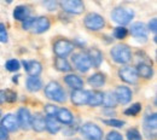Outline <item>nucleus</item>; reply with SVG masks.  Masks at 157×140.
<instances>
[{"label":"nucleus","instance_id":"nucleus-1","mask_svg":"<svg viewBox=\"0 0 157 140\" xmlns=\"http://www.w3.org/2000/svg\"><path fill=\"white\" fill-rule=\"evenodd\" d=\"M50 21L47 17H38V18H28L23 22V29L29 30L34 34H42L50 29Z\"/></svg>","mask_w":157,"mask_h":140},{"label":"nucleus","instance_id":"nucleus-2","mask_svg":"<svg viewBox=\"0 0 157 140\" xmlns=\"http://www.w3.org/2000/svg\"><path fill=\"white\" fill-rule=\"evenodd\" d=\"M45 96L48 99L57 101V103H64L67 100L65 92L62 88V86L56 81H51L45 86Z\"/></svg>","mask_w":157,"mask_h":140},{"label":"nucleus","instance_id":"nucleus-3","mask_svg":"<svg viewBox=\"0 0 157 140\" xmlns=\"http://www.w3.org/2000/svg\"><path fill=\"white\" fill-rule=\"evenodd\" d=\"M110 55H111L113 59L115 60L116 63H118V64H127V63H129L131 59H132L131 48L127 45H122V44L115 45L111 48Z\"/></svg>","mask_w":157,"mask_h":140},{"label":"nucleus","instance_id":"nucleus-4","mask_svg":"<svg viewBox=\"0 0 157 140\" xmlns=\"http://www.w3.org/2000/svg\"><path fill=\"white\" fill-rule=\"evenodd\" d=\"M111 18L114 22H116L121 27L129 24L132 20L134 18V11L131 9H124V7H117L111 13Z\"/></svg>","mask_w":157,"mask_h":140},{"label":"nucleus","instance_id":"nucleus-5","mask_svg":"<svg viewBox=\"0 0 157 140\" xmlns=\"http://www.w3.org/2000/svg\"><path fill=\"white\" fill-rule=\"evenodd\" d=\"M83 23H85V27H86L88 30L97 32V30H100V29L104 28V25H105V20H104L103 16H100L98 13L91 12V13H88V15L85 17Z\"/></svg>","mask_w":157,"mask_h":140},{"label":"nucleus","instance_id":"nucleus-6","mask_svg":"<svg viewBox=\"0 0 157 140\" xmlns=\"http://www.w3.org/2000/svg\"><path fill=\"white\" fill-rule=\"evenodd\" d=\"M53 51L57 55V57L65 58L74 51V44L71 41L65 40V39H59L53 45Z\"/></svg>","mask_w":157,"mask_h":140},{"label":"nucleus","instance_id":"nucleus-7","mask_svg":"<svg viewBox=\"0 0 157 140\" xmlns=\"http://www.w3.org/2000/svg\"><path fill=\"white\" fill-rule=\"evenodd\" d=\"M81 133L87 140H100L103 138V131L94 123H85L81 127Z\"/></svg>","mask_w":157,"mask_h":140},{"label":"nucleus","instance_id":"nucleus-8","mask_svg":"<svg viewBox=\"0 0 157 140\" xmlns=\"http://www.w3.org/2000/svg\"><path fill=\"white\" fill-rule=\"evenodd\" d=\"M73 63L80 73H87L91 69V62L86 52H78L73 56Z\"/></svg>","mask_w":157,"mask_h":140},{"label":"nucleus","instance_id":"nucleus-9","mask_svg":"<svg viewBox=\"0 0 157 140\" xmlns=\"http://www.w3.org/2000/svg\"><path fill=\"white\" fill-rule=\"evenodd\" d=\"M60 7L71 15H80L83 12L85 5L80 0H63L60 1Z\"/></svg>","mask_w":157,"mask_h":140},{"label":"nucleus","instance_id":"nucleus-10","mask_svg":"<svg viewBox=\"0 0 157 140\" xmlns=\"http://www.w3.org/2000/svg\"><path fill=\"white\" fill-rule=\"evenodd\" d=\"M118 75H120V79L127 83H131V85H134L138 82V73L136 70V68H132V66H124V68H121L120 71H118Z\"/></svg>","mask_w":157,"mask_h":140},{"label":"nucleus","instance_id":"nucleus-11","mask_svg":"<svg viewBox=\"0 0 157 140\" xmlns=\"http://www.w3.org/2000/svg\"><path fill=\"white\" fill-rule=\"evenodd\" d=\"M17 121H18V126L22 129L28 131L32 128V115L30 111L25 108H21L17 114Z\"/></svg>","mask_w":157,"mask_h":140},{"label":"nucleus","instance_id":"nucleus-12","mask_svg":"<svg viewBox=\"0 0 157 140\" xmlns=\"http://www.w3.org/2000/svg\"><path fill=\"white\" fill-rule=\"evenodd\" d=\"M156 128H157V116L156 114H152L147 116L144 122V129L145 133L147 134L149 139H155L156 138Z\"/></svg>","mask_w":157,"mask_h":140},{"label":"nucleus","instance_id":"nucleus-13","mask_svg":"<svg viewBox=\"0 0 157 140\" xmlns=\"http://www.w3.org/2000/svg\"><path fill=\"white\" fill-rule=\"evenodd\" d=\"M115 97H116V100L117 103L124 105V104H128L131 99H132V91L126 87V86H118L117 88L115 89Z\"/></svg>","mask_w":157,"mask_h":140},{"label":"nucleus","instance_id":"nucleus-14","mask_svg":"<svg viewBox=\"0 0 157 140\" xmlns=\"http://www.w3.org/2000/svg\"><path fill=\"white\" fill-rule=\"evenodd\" d=\"M90 98V91H85V89H74L71 92V101L74 105H85L88 103Z\"/></svg>","mask_w":157,"mask_h":140},{"label":"nucleus","instance_id":"nucleus-15","mask_svg":"<svg viewBox=\"0 0 157 140\" xmlns=\"http://www.w3.org/2000/svg\"><path fill=\"white\" fill-rule=\"evenodd\" d=\"M1 127L4 129H6L7 132H15V131H17L20 128L17 117L15 115H12V114H7L1 120Z\"/></svg>","mask_w":157,"mask_h":140},{"label":"nucleus","instance_id":"nucleus-16","mask_svg":"<svg viewBox=\"0 0 157 140\" xmlns=\"http://www.w3.org/2000/svg\"><path fill=\"white\" fill-rule=\"evenodd\" d=\"M22 64H23L25 71L29 74V76H38L42 71V65L38 60H29V62L23 60Z\"/></svg>","mask_w":157,"mask_h":140},{"label":"nucleus","instance_id":"nucleus-17","mask_svg":"<svg viewBox=\"0 0 157 140\" xmlns=\"http://www.w3.org/2000/svg\"><path fill=\"white\" fill-rule=\"evenodd\" d=\"M131 34L133 35V36H136L138 39H146L147 38V28H146V25L144 24V23H140V22H136V23H133L132 24V27H131Z\"/></svg>","mask_w":157,"mask_h":140},{"label":"nucleus","instance_id":"nucleus-18","mask_svg":"<svg viewBox=\"0 0 157 140\" xmlns=\"http://www.w3.org/2000/svg\"><path fill=\"white\" fill-rule=\"evenodd\" d=\"M87 56L91 62V66L93 68H99L101 62H103V53L99 51L98 48H91L87 52Z\"/></svg>","mask_w":157,"mask_h":140},{"label":"nucleus","instance_id":"nucleus-19","mask_svg":"<svg viewBox=\"0 0 157 140\" xmlns=\"http://www.w3.org/2000/svg\"><path fill=\"white\" fill-rule=\"evenodd\" d=\"M56 120L63 124H71L73 120H74V116L68 109L63 108V109H58V112L56 115Z\"/></svg>","mask_w":157,"mask_h":140},{"label":"nucleus","instance_id":"nucleus-20","mask_svg":"<svg viewBox=\"0 0 157 140\" xmlns=\"http://www.w3.org/2000/svg\"><path fill=\"white\" fill-rule=\"evenodd\" d=\"M64 81L69 87H71L74 89H82V87H83V81L81 80L78 75H74V74L67 75L64 78Z\"/></svg>","mask_w":157,"mask_h":140},{"label":"nucleus","instance_id":"nucleus-21","mask_svg":"<svg viewBox=\"0 0 157 140\" xmlns=\"http://www.w3.org/2000/svg\"><path fill=\"white\" fill-rule=\"evenodd\" d=\"M136 70L138 73V76H141L144 79H151V76L154 74V70H152L151 65H149L146 63H139Z\"/></svg>","mask_w":157,"mask_h":140},{"label":"nucleus","instance_id":"nucleus-22","mask_svg":"<svg viewBox=\"0 0 157 140\" xmlns=\"http://www.w3.org/2000/svg\"><path fill=\"white\" fill-rule=\"evenodd\" d=\"M29 13H30L29 9L27 6H23V5L17 6L13 10V17H15V20L20 21V22H24L25 20H28L29 18Z\"/></svg>","mask_w":157,"mask_h":140},{"label":"nucleus","instance_id":"nucleus-23","mask_svg":"<svg viewBox=\"0 0 157 140\" xmlns=\"http://www.w3.org/2000/svg\"><path fill=\"white\" fill-rule=\"evenodd\" d=\"M45 128L51 133V134H56L57 132L60 131V123L56 120V117H46L45 119Z\"/></svg>","mask_w":157,"mask_h":140},{"label":"nucleus","instance_id":"nucleus-24","mask_svg":"<svg viewBox=\"0 0 157 140\" xmlns=\"http://www.w3.org/2000/svg\"><path fill=\"white\" fill-rule=\"evenodd\" d=\"M88 83L91 87L99 88V87L104 86V83H105V75L103 73H96L88 78Z\"/></svg>","mask_w":157,"mask_h":140},{"label":"nucleus","instance_id":"nucleus-25","mask_svg":"<svg viewBox=\"0 0 157 140\" xmlns=\"http://www.w3.org/2000/svg\"><path fill=\"white\" fill-rule=\"evenodd\" d=\"M32 128L39 133L45 131V117L41 114H35L32 116Z\"/></svg>","mask_w":157,"mask_h":140},{"label":"nucleus","instance_id":"nucleus-26","mask_svg":"<svg viewBox=\"0 0 157 140\" xmlns=\"http://www.w3.org/2000/svg\"><path fill=\"white\" fill-rule=\"evenodd\" d=\"M103 97L104 93L100 91H92L90 92V98H88V105L90 106H99L103 104Z\"/></svg>","mask_w":157,"mask_h":140},{"label":"nucleus","instance_id":"nucleus-27","mask_svg":"<svg viewBox=\"0 0 157 140\" xmlns=\"http://www.w3.org/2000/svg\"><path fill=\"white\" fill-rule=\"evenodd\" d=\"M42 87V82L38 76H30L27 79V88L29 92H38Z\"/></svg>","mask_w":157,"mask_h":140},{"label":"nucleus","instance_id":"nucleus-28","mask_svg":"<svg viewBox=\"0 0 157 140\" xmlns=\"http://www.w3.org/2000/svg\"><path fill=\"white\" fill-rule=\"evenodd\" d=\"M55 66L56 69L62 71V73H68L71 70V65L69 64V62L65 59V58H59L57 57L56 60H55Z\"/></svg>","mask_w":157,"mask_h":140},{"label":"nucleus","instance_id":"nucleus-29","mask_svg":"<svg viewBox=\"0 0 157 140\" xmlns=\"http://www.w3.org/2000/svg\"><path fill=\"white\" fill-rule=\"evenodd\" d=\"M117 104V100H116V97L113 92H106L104 93V97H103V104L105 108H115Z\"/></svg>","mask_w":157,"mask_h":140},{"label":"nucleus","instance_id":"nucleus-30","mask_svg":"<svg viewBox=\"0 0 157 140\" xmlns=\"http://www.w3.org/2000/svg\"><path fill=\"white\" fill-rule=\"evenodd\" d=\"M140 110H141V104L136 103V104H133L131 108H128V109L124 111V114L128 115V116H137L138 114L140 112Z\"/></svg>","mask_w":157,"mask_h":140},{"label":"nucleus","instance_id":"nucleus-31","mask_svg":"<svg viewBox=\"0 0 157 140\" xmlns=\"http://www.w3.org/2000/svg\"><path fill=\"white\" fill-rule=\"evenodd\" d=\"M127 34H128V30L124 28V27H117V28H115V30H114V36L118 39V40H122V39H124L126 36H127Z\"/></svg>","mask_w":157,"mask_h":140},{"label":"nucleus","instance_id":"nucleus-32","mask_svg":"<svg viewBox=\"0 0 157 140\" xmlns=\"http://www.w3.org/2000/svg\"><path fill=\"white\" fill-rule=\"evenodd\" d=\"M5 66H6V69L9 71H12L13 73V71H17L20 69V62L17 59H10L6 62Z\"/></svg>","mask_w":157,"mask_h":140},{"label":"nucleus","instance_id":"nucleus-33","mask_svg":"<svg viewBox=\"0 0 157 140\" xmlns=\"http://www.w3.org/2000/svg\"><path fill=\"white\" fill-rule=\"evenodd\" d=\"M104 124L106 126H110V127H115V128H122L124 126V122L121 120H115V119H111V120H104L103 121Z\"/></svg>","mask_w":157,"mask_h":140},{"label":"nucleus","instance_id":"nucleus-34","mask_svg":"<svg viewBox=\"0 0 157 140\" xmlns=\"http://www.w3.org/2000/svg\"><path fill=\"white\" fill-rule=\"evenodd\" d=\"M127 139L128 140H141V134L139 133V131L136 128L128 129L127 132Z\"/></svg>","mask_w":157,"mask_h":140},{"label":"nucleus","instance_id":"nucleus-35","mask_svg":"<svg viewBox=\"0 0 157 140\" xmlns=\"http://www.w3.org/2000/svg\"><path fill=\"white\" fill-rule=\"evenodd\" d=\"M57 112H58V108H57V106L51 105V104H48V105L45 106V114H46L48 117H55V116L57 115Z\"/></svg>","mask_w":157,"mask_h":140},{"label":"nucleus","instance_id":"nucleus-36","mask_svg":"<svg viewBox=\"0 0 157 140\" xmlns=\"http://www.w3.org/2000/svg\"><path fill=\"white\" fill-rule=\"evenodd\" d=\"M9 40V35H7V32H6V27L5 24L0 23V42L5 44Z\"/></svg>","mask_w":157,"mask_h":140},{"label":"nucleus","instance_id":"nucleus-37","mask_svg":"<svg viewBox=\"0 0 157 140\" xmlns=\"http://www.w3.org/2000/svg\"><path fill=\"white\" fill-rule=\"evenodd\" d=\"M5 100L9 101V103H13V101H16V100H17V94H16V92L7 89V91L5 92Z\"/></svg>","mask_w":157,"mask_h":140},{"label":"nucleus","instance_id":"nucleus-38","mask_svg":"<svg viewBox=\"0 0 157 140\" xmlns=\"http://www.w3.org/2000/svg\"><path fill=\"white\" fill-rule=\"evenodd\" d=\"M106 140H123V138H122V134H120L118 132L113 131V132L108 133V135H106Z\"/></svg>","mask_w":157,"mask_h":140},{"label":"nucleus","instance_id":"nucleus-39","mask_svg":"<svg viewBox=\"0 0 157 140\" xmlns=\"http://www.w3.org/2000/svg\"><path fill=\"white\" fill-rule=\"evenodd\" d=\"M149 29L152 32V33H156L157 30V20L156 18H152L149 23Z\"/></svg>","mask_w":157,"mask_h":140},{"label":"nucleus","instance_id":"nucleus-40","mask_svg":"<svg viewBox=\"0 0 157 140\" xmlns=\"http://www.w3.org/2000/svg\"><path fill=\"white\" fill-rule=\"evenodd\" d=\"M0 140H9V133L0 126Z\"/></svg>","mask_w":157,"mask_h":140},{"label":"nucleus","instance_id":"nucleus-41","mask_svg":"<svg viewBox=\"0 0 157 140\" xmlns=\"http://www.w3.org/2000/svg\"><path fill=\"white\" fill-rule=\"evenodd\" d=\"M44 5L45 6H47L48 7V10H55L56 9V6H57V2L56 1H46V2H44Z\"/></svg>","mask_w":157,"mask_h":140},{"label":"nucleus","instance_id":"nucleus-42","mask_svg":"<svg viewBox=\"0 0 157 140\" xmlns=\"http://www.w3.org/2000/svg\"><path fill=\"white\" fill-rule=\"evenodd\" d=\"M5 101V91H0V104H4Z\"/></svg>","mask_w":157,"mask_h":140},{"label":"nucleus","instance_id":"nucleus-43","mask_svg":"<svg viewBox=\"0 0 157 140\" xmlns=\"http://www.w3.org/2000/svg\"><path fill=\"white\" fill-rule=\"evenodd\" d=\"M73 140H81V139H73Z\"/></svg>","mask_w":157,"mask_h":140},{"label":"nucleus","instance_id":"nucleus-44","mask_svg":"<svg viewBox=\"0 0 157 140\" xmlns=\"http://www.w3.org/2000/svg\"><path fill=\"white\" fill-rule=\"evenodd\" d=\"M0 115H1V114H0Z\"/></svg>","mask_w":157,"mask_h":140}]
</instances>
